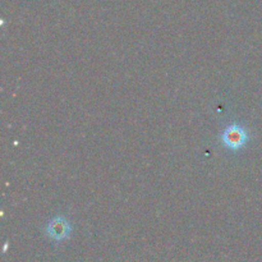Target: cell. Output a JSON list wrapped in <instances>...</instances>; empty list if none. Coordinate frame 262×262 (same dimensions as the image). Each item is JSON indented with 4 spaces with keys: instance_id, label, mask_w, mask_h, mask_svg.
Listing matches in <instances>:
<instances>
[{
    "instance_id": "obj_2",
    "label": "cell",
    "mask_w": 262,
    "mask_h": 262,
    "mask_svg": "<svg viewBox=\"0 0 262 262\" xmlns=\"http://www.w3.org/2000/svg\"><path fill=\"white\" fill-rule=\"evenodd\" d=\"M49 234L56 239H61L69 233V224L63 219V217H56L49 224L48 228Z\"/></svg>"
},
{
    "instance_id": "obj_1",
    "label": "cell",
    "mask_w": 262,
    "mask_h": 262,
    "mask_svg": "<svg viewBox=\"0 0 262 262\" xmlns=\"http://www.w3.org/2000/svg\"><path fill=\"white\" fill-rule=\"evenodd\" d=\"M248 140L247 132L245 128L238 124H232L223 132L222 141L224 146H227L230 150H239L246 145Z\"/></svg>"
}]
</instances>
